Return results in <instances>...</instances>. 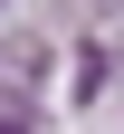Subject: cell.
<instances>
[{"label":"cell","instance_id":"1","mask_svg":"<svg viewBox=\"0 0 124 134\" xmlns=\"http://www.w3.org/2000/svg\"><path fill=\"white\" fill-rule=\"evenodd\" d=\"M0 134H29V115H0Z\"/></svg>","mask_w":124,"mask_h":134}]
</instances>
